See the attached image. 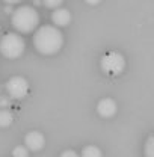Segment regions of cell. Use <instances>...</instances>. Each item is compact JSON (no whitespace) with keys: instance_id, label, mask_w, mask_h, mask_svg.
<instances>
[{"instance_id":"8992f818","label":"cell","mask_w":154,"mask_h":157,"mask_svg":"<svg viewBox=\"0 0 154 157\" xmlns=\"http://www.w3.org/2000/svg\"><path fill=\"white\" fill-rule=\"evenodd\" d=\"M45 145V137L41 132H29L26 137H24V147L29 150V151H41Z\"/></svg>"},{"instance_id":"3957f363","label":"cell","mask_w":154,"mask_h":157,"mask_svg":"<svg viewBox=\"0 0 154 157\" xmlns=\"http://www.w3.org/2000/svg\"><path fill=\"white\" fill-rule=\"evenodd\" d=\"M26 42L18 33H6L0 39V53L8 59H17L24 53Z\"/></svg>"},{"instance_id":"5b68a950","label":"cell","mask_w":154,"mask_h":157,"mask_svg":"<svg viewBox=\"0 0 154 157\" xmlns=\"http://www.w3.org/2000/svg\"><path fill=\"white\" fill-rule=\"evenodd\" d=\"M6 92L8 95L14 100H21L27 95L29 92V83L27 80L21 76H14L6 82Z\"/></svg>"},{"instance_id":"4fadbf2b","label":"cell","mask_w":154,"mask_h":157,"mask_svg":"<svg viewBox=\"0 0 154 157\" xmlns=\"http://www.w3.org/2000/svg\"><path fill=\"white\" fill-rule=\"evenodd\" d=\"M44 5L47 6V8H52V9H59L60 8V5H62V2L60 0H55V2H50V0H47V2H44Z\"/></svg>"},{"instance_id":"52a82bcc","label":"cell","mask_w":154,"mask_h":157,"mask_svg":"<svg viewBox=\"0 0 154 157\" xmlns=\"http://www.w3.org/2000/svg\"><path fill=\"white\" fill-rule=\"evenodd\" d=\"M116 110H118V106L114 98H101L97 104V112L103 118H112L116 113Z\"/></svg>"},{"instance_id":"6da1fadb","label":"cell","mask_w":154,"mask_h":157,"mask_svg":"<svg viewBox=\"0 0 154 157\" xmlns=\"http://www.w3.org/2000/svg\"><path fill=\"white\" fill-rule=\"evenodd\" d=\"M33 45L41 55H55L64 45V36L55 26H41L33 35Z\"/></svg>"},{"instance_id":"30bf717a","label":"cell","mask_w":154,"mask_h":157,"mask_svg":"<svg viewBox=\"0 0 154 157\" xmlns=\"http://www.w3.org/2000/svg\"><path fill=\"white\" fill-rule=\"evenodd\" d=\"M12 124V113L6 109L0 110V127H9Z\"/></svg>"},{"instance_id":"5bb4252c","label":"cell","mask_w":154,"mask_h":157,"mask_svg":"<svg viewBox=\"0 0 154 157\" xmlns=\"http://www.w3.org/2000/svg\"><path fill=\"white\" fill-rule=\"evenodd\" d=\"M59 157H80V156L77 154L74 150H65V151H64V153H62Z\"/></svg>"},{"instance_id":"8fae6325","label":"cell","mask_w":154,"mask_h":157,"mask_svg":"<svg viewBox=\"0 0 154 157\" xmlns=\"http://www.w3.org/2000/svg\"><path fill=\"white\" fill-rule=\"evenodd\" d=\"M144 154L145 157H154V135L147 139L145 147H144Z\"/></svg>"},{"instance_id":"277c9868","label":"cell","mask_w":154,"mask_h":157,"mask_svg":"<svg viewBox=\"0 0 154 157\" xmlns=\"http://www.w3.org/2000/svg\"><path fill=\"white\" fill-rule=\"evenodd\" d=\"M101 70L109 76H119L125 68V59L118 52H109L101 58Z\"/></svg>"},{"instance_id":"7c38bea8","label":"cell","mask_w":154,"mask_h":157,"mask_svg":"<svg viewBox=\"0 0 154 157\" xmlns=\"http://www.w3.org/2000/svg\"><path fill=\"white\" fill-rule=\"evenodd\" d=\"M12 157H29V150L24 145H18L12 150Z\"/></svg>"},{"instance_id":"9c48e42d","label":"cell","mask_w":154,"mask_h":157,"mask_svg":"<svg viewBox=\"0 0 154 157\" xmlns=\"http://www.w3.org/2000/svg\"><path fill=\"white\" fill-rule=\"evenodd\" d=\"M82 157H103V153L101 150L95 147V145H88L83 148L82 151Z\"/></svg>"},{"instance_id":"7a4b0ae2","label":"cell","mask_w":154,"mask_h":157,"mask_svg":"<svg viewBox=\"0 0 154 157\" xmlns=\"http://www.w3.org/2000/svg\"><path fill=\"white\" fill-rule=\"evenodd\" d=\"M11 21L15 30H18L20 33H30L38 27L39 14L37 12L35 8L23 5V6H18L17 9H14Z\"/></svg>"},{"instance_id":"ba28073f","label":"cell","mask_w":154,"mask_h":157,"mask_svg":"<svg viewBox=\"0 0 154 157\" xmlns=\"http://www.w3.org/2000/svg\"><path fill=\"white\" fill-rule=\"evenodd\" d=\"M71 12L65 8H59L56 11H53L52 14V21L55 23V27H65L71 23Z\"/></svg>"}]
</instances>
